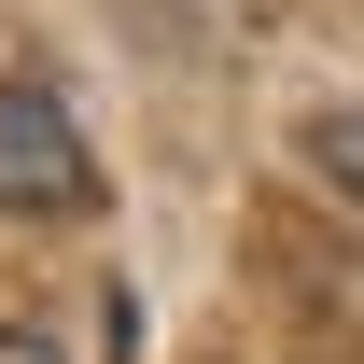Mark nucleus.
<instances>
[{
  "label": "nucleus",
  "mask_w": 364,
  "mask_h": 364,
  "mask_svg": "<svg viewBox=\"0 0 364 364\" xmlns=\"http://www.w3.org/2000/svg\"><path fill=\"white\" fill-rule=\"evenodd\" d=\"M85 196H98V154L70 98L43 70H0V210H85Z\"/></svg>",
  "instance_id": "nucleus-1"
},
{
  "label": "nucleus",
  "mask_w": 364,
  "mask_h": 364,
  "mask_svg": "<svg viewBox=\"0 0 364 364\" xmlns=\"http://www.w3.org/2000/svg\"><path fill=\"white\" fill-rule=\"evenodd\" d=\"M322 168H336V182H350V196H364V98H350V112H336V127H322Z\"/></svg>",
  "instance_id": "nucleus-2"
},
{
  "label": "nucleus",
  "mask_w": 364,
  "mask_h": 364,
  "mask_svg": "<svg viewBox=\"0 0 364 364\" xmlns=\"http://www.w3.org/2000/svg\"><path fill=\"white\" fill-rule=\"evenodd\" d=\"M0 364H56V336H28V322H0Z\"/></svg>",
  "instance_id": "nucleus-3"
}]
</instances>
